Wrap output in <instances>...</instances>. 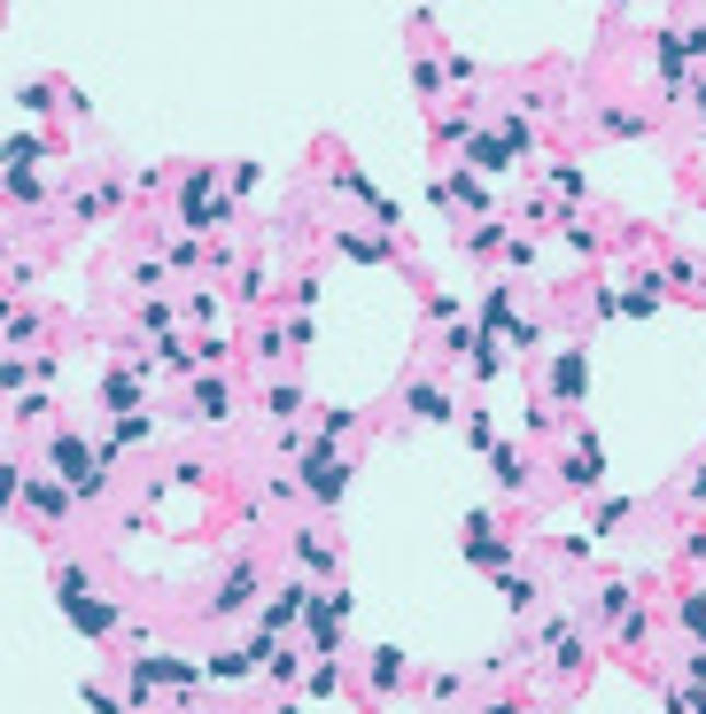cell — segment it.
I'll list each match as a JSON object with an SVG mask.
<instances>
[{"label":"cell","mask_w":706,"mask_h":714,"mask_svg":"<svg viewBox=\"0 0 706 714\" xmlns=\"http://www.w3.org/2000/svg\"><path fill=\"white\" fill-rule=\"evenodd\" d=\"M47 474H62L85 505L109 497V467H94V451H85V435H78V427H55V435H47Z\"/></svg>","instance_id":"cell-1"},{"label":"cell","mask_w":706,"mask_h":714,"mask_svg":"<svg viewBox=\"0 0 706 714\" xmlns=\"http://www.w3.org/2000/svg\"><path fill=\"white\" fill-rule=\"evenodd\" d=\"M256 598H264V575H256V560L241 552V560L225 567V583L210 590V606H202V621H241V613H256Z\"/></svg>","instance_id":"cell-2"},{"label":"cell","mask_w":706,"mask_h":714,"mask_svg":"<svg viewBox=\"0 0 706 714\" xmlns=\"http://www.w3.org/2000/svg\"><path fill=\"white\" fill-rule=\"evenodd\" d=\"M296 482H303V497H311V505H342V490H349V467L334 459V442H326V435H319L311 451L296 459Z\"/></svg>","instance_id":"cell-3"},{"label":"cell","mask_w":706,"mask_h":714,"mask_svg":"<svg viewBox=\"0 0 706 714\" xmlns=\"http://www.w3.org/2000/svg\"><path fill=\"white\" fill-rule=\"evenodd\" d=\"M233 210H241V203H218V171H210V163H195V171L180 178V218H187V226H225Z\"/></svg>","instance_id":"cell-4"},{"label":"cell","mask_w":706,"mask_h":714,"mask_svg":"<svg viewBox=\"0 0 706 714\" xmlns=\"http://www.w3.org/2000/svg\"><path fill=\"white\" fill-rule=\"evenodd\" d=\"M342 621H349V590H311V606H303V637H311L319 660H334Z\"/></svg>","instance_id":"cell-5"},{"label":"cell","mask_w":706,"mask_h":714,"mask_svg":"<svg viewBox=\"0 0 706 714\" xmlns=\"http://www.w3.org/2000/svg\"><path fill=\"white\" fill-rule=\"evenodd\" d=\"M16 505H24L32 520H47V528H55V520H70V505H85V497H78V490H70L62 474H24Z\"/></svg>","instance_id":"cell-6"},{"label":"cell","mask_w":706,"mask_h":714,"mask_svg":"<svg viewBox=\"0 0 706 714\" xmlns=\"http://www.w3.org/2000/svg\"><path fill=\"white\" fill-rule=\"evenodd\" d=\"M528 645H544V653H552V676H582V660H590V645L575 637V621H567V613L536 621V637H528Z\"/></svg>","instance_id":"cell-7"},{"label":"cell","mask_w":706,"mask_h":714,"mask_svg":"<svg viewBox=\"0 0 706 714\" xmlns=\"http://www.w3.org/2000/svg\"><path fill=\"white\" fill-rule=\"evenodd\" d=\"M582 389H590V349L567 342L552 366H544V396H552V404H582Z\"/></svg>","instance_id":"cell-8"},{"label":"cell","mask_w":706,"mask_h":714,"mask_svg":"<svg viewBox=\"0 0 706 714\" xmlns=\"http://www.w3.org/2000/svg\"><path fill=\"white\" fill-rule=\"evenodd\" d=\"M132 676H148V683H171V691H202V676H210V660H187V653H148V660H132Z\"/></svg>","instance_id":"cell-9"},{"label":"cell","mask_w":706,"mask_h":714,"mask_svg":"<svg viewBox=\"0 0 706 714\" xmlns=\"http://www.w3.org/2000/svg\"><path fill=\"white\" fill-rule=\"evenodd\" d=\"M187 419H195V427H225V419H233V389H225L218 373H195V381H187Z\"/></svg>","instance_id":"cell-10"},{"label":"cell","mask_w":706,"mask_h":714,"mask_svg":"<svg viewBox=\"0 0 706 714\" xmlns=\"http://www.w3.org/2000/svg\"><path fill=\"white\" fill-rule=\"evenodd\" d=\"M303 606H311V583H288V590H273V598L256 606V630H273V637L303 630Z\"/></svg>","instance_id":"cell-11"},{"label":"cell","mask_w":706,"mask_h":714,"mask_svg":"<svg viewBox=\"0 0 706 714\" xmlns=\"http://www.w3.org/2000/svg\"><path fill=\"white\" fill-rule=\"evenodd\" d=\"M466 560H474L482 575H505V567H512V544H497V520H489V513L466 520Z\"/></svg>","instance_id":"cell-12"},{"label":"cell","mask_w":706,"mask_h":714,"mask_svg":"<svg viewBox=\"0 0 706 714\" xmlns=\"http://www.w3.org/2000/svg\"><path fill=\"white\" fill-rule=\"evenodd\" d=\"M404 412H412V419H427V427H443V419H466V412H459V396H451L443 381H412V389H404Z\"/></svg>","instance_id":"cell-13"},{"label":"cell","mask_w":706,"mask_h":714,"mask_svg":"<svg viewBox=\"0 0 706 714\" xmlns=\"http://www.w3.org/2000/svg\"><path fill=\"white\" fill-rule=\"evenodd\" d=\"M427 195H435V203H466V210H489V187H482L474 171H435V178H427Z\"/></svg>","instance_id":"cell-14"},{"label":"cell","mask_w":706,"mask_h":714,"mask_svg":"<svg viewBox=\"0 0 706 714\" xmlns=\"http://www.w3.org/2000/svg\"><path fill=\"white\" fill-rule=\"evenodd\" d=\"M102 404H109V419H117V412H140V366H132V357H117V366L102 373Z\"/></svg>","instance_id":"cell-15"},{"label":"cell","mask_w":706,"mask_h":714,"mask_svg":"<svg viewBox=\"0 0 706 714\" xmlns=\"http://www.w3.org/2000/svg\"><path fill=\"white\" fill-rule=\"evenodd\" d=\"M62 613H70V630H85V637H117V630H125L109 598H70Z\"/></svg>","instance_id":"cell-16"},{"label":"cell","mask_w":706,"mask_h":714,"mask_svg":"<svg viewBox=\"0 0 706 714\" xmlns=\"http://www.w3.org/2000/svg\"><path fill=\"white\" fill-rule=\"evenodd\" d=\"M288 552H296V567H303V575H334V567H342V552L326 544L319 528H296V536H288Z\"/></svg>","instance_id":"cell-17"},{"label":"cell","mask_w":706,"mask_h":714,"mask_svg":"<svg viewBox=\"0 0 706 714\" xmlns=\"http://www.w3.org/2000/svg\"><path fill=\"white\" fill-rule=\"evenodd\" d=\"M489 474H497L505 497H528V490H536V482H528V451H520V442H497V451H489Z\"/></svg>","instance_id":"cell-18"},{"label":"cell","mask_w":706,"mask_h":714,"mask_svg":"<svg viewBox=\"0 0 706 714\" xmlns=\"http://www.w3.org/2000/svg\"><path fill=\"white\" fill-rule=\"evenodd\" d=\"M140 442H155V419H148V412H117V419H109V442H102V451L117 459V451H140Z\"/></svg>","instance_id":"cell-19"},{"label":"cell","mask_w":706,"mask_h":714,"mask_svg":"<svg viewBox=\"0 0 706 714\" xmlns=\"http://www.w3.org/2000/svg\"><path fill=\"white\" fill-rule=\"evenodd\" d=\"M248 676H264V660H256L248 645H225V653H210V683H248Z\"/></svg>","instance_id":"cell-20"},{"label":"cell","mask_w":706,"mask_h":714,"mask_svg":"<svg viewBox=\"0 0 706 714\" xmlns=\"http://www.w3.org/2000/svg\"><path fill=\"white\" fill-rule=\"evenodd\" d=\"M334 249H342V256H358V264H396V256H404L389 233H381V241H373V233H334Z\"/></svg>","instance_id":"cell-21"},{"label":"cell","mask_w":706,"mask_h":714,"mask_svg":"<svg viewBox=\"0 0 706 714\" xmlns=\"http://www.w3.org/2000/svg\"><path fill=\"white\" fill-rule=\"evenodd\" d=\"M180 319H187V296H180V303H171V296H155V303H140V311H132V326H140V334H171Z\"/></svg>","instance_id":"cell-22"},{"label":"cell","mask_w":706,"mask_h":714,"mask_svg":"<svg viewBox=\"0 0 706 714\" xmlns=\"http://www.w3.org/2000/svg\"><path fill=\"white\" fill-rule=\"evenodd\" d=\"M264 296H273V264L256 256V264H241V273H233V303H248V311H256Z\"/></svg>","instance_id":"cell-23"},{"label":"cell","mask_w":706,"mask_h":714,"mask_svg":"<svg viewBox=\"0 0 706 714\" xmlns=\"http://www.w3.org/2000/svg\"><path fill=\"white\" fill-rule=\"evenodd\" d=\"M590 613H598V621H605V630H622V621H629V613H637V590H629V583H605V590H598V606H590Z\"/></svg>","instance_id":"cell-24"},{"label":"cell","mask_w":706,"mask_h":714,"mask_svg":"<svg viewBox=\"0 0 706 714\" xmlns=\"http://www.w3.org/2000/svg\"><path fill=\"white\" fill-rule=\"evenodd\" d=\"M544 187H552L559 203H582V195H590V178H582V163L559 156V163H544Z\"/></svg>","instance_id":"cell-25"},{"label":"cell","mask_w":706,"mask_h":714,"mask_svg":"<svg viewBox=\"0 0 706 714\" xmlns=\"http://www.w3.org/2000/svg\"><path fill=\"white\" fill-rule=\"evenodd\" d=\"M559 482H567V497H590V490H598V451H575V459H559Z\"/></svg>","instance_id":"cell-26"},{"label":"cell","mask_w":706,"mask_h":714,"mask_svg":"<svg viewBox=\"0 0 706 714\" xmlns=\"http://www.w3.org/2000/svg\"><path fill=\"white\" fill-rule=\"evenodd\" d=\"M497 598H505V613H528V606H536V575L505 567V575H497Z\"/></svg>","instance_id":"cell-27"},{"label":"cell","mask_w":706,"mask_h":714,"mask_svg":"<svg viewBox=\"0 0 706 714\" xmlns=\"http://www.w3.org/2000/svg\"><path fill=\"white\" fill-rule=\"evenodd\" d=\"M675 630H683L691 645H706V590H683V598H675Z\"/></svg>","instance_id":"cell-28"},{"label":"cell","mask_w":706,"mask_h":714,"mask_svg":"<svg viewBox=\"0 0 706 714\" xmlns=\"http://www.w3.org/2000/svg\"><path fill=\"white\" fill-rule=\"evenodd\" d=\"M366 676H373V691H396V683H404V653H396V645H373Z\"/></svg>","instance_id":"cell-29"},{"label":"cell","mask_w":706,"mask_h":714,"mask_svg":"<svg viewBox=\"0 0 706 714\" xmlns=\"http://www.w3.org/2000/svg\"><path fill=\"white\" fill-rule=\"evenodd\" d=\"M598 133H605V140H637V133H652V117H637V110H605Z\"/></svg>","instance_id":"cell-30"},{"label":"cell","mask_w":706,"mask_h":714,"mask_svg":"<svg viewBox=\"0 0 706 714\" xmlns=\"http://www.w3.org/2000/svg\"><path fill=\"white\" fill-rule=\"evenodd\" d=\"M55 598H62V606H70V598H94V575H85L78 560H62V567H55Z\"/></svg>","instance_id":"cell-31"},{"label":"cell","mask_w":706,"mask_h":714,"mask_svg":"<svg viewBox=\"0 0 706 714\" xmlns=\"http://www.w3.org/2000/svg\"><path fill=\"white\" fill-rule=\"evenodd\" d=\"M466 148H474V163H482V171H505V163H512V148H505V133H474Z\"/></svg>","instance_id":"cell-32"},{"label":"cell","mask_w":706,"mask_h":714,"mask_svg":"<svg viewBox=\"0 0 706 714\" xmlns=\"http://www.w3.org/2000/svg\"><path fill=\"white\" fill-rule=\"evenodd\" d=\"M9 195L32 210V203H47V178H39V171H24V163H9Z\"/></svg>","instance_id":"cell-33"},{"label":"cell","mask_w":706,"mask_h":714,"mask_svg":"<svg viewBox=\"0 0 706 714\" xmlns=\"http://www.w3.org/2000/svg\"><path fill=\"white\" fill-rule=\"evenodd\" d=\"M435 133H443V140H474L482 117H474V110H435Z\"/></svg>","instance_id":"cell-34"},{"label":"cell","mask_w":706,"mask_h":714,"mask_svg":"<svg viewBox=\"0 0 706 714\" xmlns=\"http://www.w3.org/2000/svg\"><path fill=\"white\" fill-rule=\"evenodd\" d=\"M264 412H273V419H296V412H303V389H296V381H273V389H264Z\"/></svg>","instance_id":"cell-35"},{"label":"cell","mask_w":706,"mask_h":714,"mask_svg":"<svg viewBox=\"0 0 706 714\" xmlns=\"http://www.w3.org/2000/svg\"><path fill=\"white\" fill-rule=\"evenodd\" d=\"M342 691V668L334 660H311V676H303V699H334Z\"/></svg>","instance_id":"cell-36"},{"label":"cell","mask_w":706,"mask_h":714,"mask_svg":"<svg viewBox=\"0 0 706 714\" xmlns=\"http://www.w3.org/2000/svg\"><path fill=\"white\" fill-rule=\"evenodd\" d=\"M412 85H419V102H435V94H443V62L419 55V62H412Z\"/></svg>","instance_id":"cell-37"},{"label":"cell","mask_w":706,"mask_h":714,"mask_svg":"<svg viewBox=\"0 0 706 714\" xmlns=\"http://www.w3.org/2000/svg\"><path fill=\"white\" fill-rule=\"evenodd\" d=\"M466 442H474V451H497L505 435H497V419H489V412H466Z\"/></svg>","instance_id":"cell-38"},{"label":"cell","mask_w":706,"mask_h":714,"mask_svg":"<svg viewBox=\"0 0 706 714\" xmlns=\"http://www.w3.org/2000/svg\"><path fill=\"white\" fill-rule=\"evenodd\" d=\"M303 676H311V668H303L296 653H273V668H264V683H280V691H288V683H303Z\"/></svg>","instance_id":"cell-39"},{"label":"cell","mask_w":706,"mask_h":714,"mask_svg":"<svg viewBox=\"0 0 706 714\" xmlns=\"http://www.w3.org/2000/svg\"><path fill=\"white\" fill-rule=\"evenodd\" d=\"M39 326H47V319H39V311H24V303H16V311H9V342H16V349H24V342H39Z\"/></svg>","instance_id":"cell-40"},{"label":"cell","mask_w":706,"mask_h":714,"mask_svg":"<svg viewBox=\"0 0 706 714\" xmlns=\"http://www.w3.org/2000/svg\"><path fill=\"white\" fill-rule=\"evenodd\" d=\"M32 117H55V102H62V85H24V94H16Z\"/></svg>","instance_id":"cell-41"},{"label":"cell","mask_w":706,"mask_h":714,"mask_svg":"<svg viewBox=\"0 0 706 714\" xmlns=\"http://www.w3.org/2000/svg\"><path fill=\"white\" fill-rule=\"evenodd\" d=\"M248 195H256V163H233L225 171V203H248Z\"/></svg>","instance_id":"cell-42"},{"label":"cell","mask_w":706,"mask_h":714,"mask_svg":"<svg viewBox=\"0 0 706 714\" xmlns=\"http://www.w3.org/2000/svg\"><path fill=\"white\" fill-rule=\"evenodd\" d=\"M629 513H637V505H629V497H598V536H613V528H622V520H629Z\"/></svg>","instance_id":"cell-43"},{"label":"cell","mask_w":706,"mask_h":714,"mask_svg":"<svg viewBox=\"0 0 706 714\" xmlns=\"http://www.w3.org/2000/svg\"><path fill=\"white\" fill-rule=\"evenodd\" d=\"M427 699H435V706H451V699H466V676H427Z\"/></svg>","instance_id":"cell-44"},{"label":"cell","mask_w":706,"mask_h":714,"mask_svg":"<svg viewBox=\"0 0 706 714\" xmlns=\"http://www.w3.org/2000/svg\"><path fill=\"white\" fill-rule=\"evenodd\" d=\"M349 427H358V412H342V404H334V412H319V435H326V442H342Z\"/></svg>","instance_id":"cell-45"},{"label":"cell","mask_w":706,"mask_h":714,"mask_svg":"<svg viewBox=\"0 0 706 714\" xmlns=\"http://www.w3.org/2000/svg\"><path fill=\"white\" fill-rule=\"evenodd\" d=\"M39 156H47L39 133H16V140H9V163H39Z\"/></svg>","instance_id":"cell-46"},{"label":"cell","mask_w":706,"mask_h":714,"mask_svg":"<svg viewBox=\"0 0 706 714\" xmlns=\"http://www.w3.org/2000/svg\"><path fill=\"white\" fill-rule=\"evenodd\" d=\"M528 256H536V233H505V273H512V264H528Z\"/></svg>","instance_id":"cell-47"},{"label":"cell","mask_w":706,"mask_h":714,"mask_svg":"<svg viewBox=\"0 0 706 714\" xmlns=\"http://www.w3.org/2000/svg\"><path fill=\"white\" fill-rule=\"evenodd\" d=\"M288 303H296V311H311V303H319V280H311V273H303V280H288Z\"/></svg>","instance_id":"cell-48"},{"label":"cell","mask_w":706,"mask_h":714,"mask_svg":"<svg viewBox=\"0 0 706 714\" xmlns=\"http://www.w3.org/2000/svg\"><path fill=\"white\" fill-rule=\"evenodd\" d=\"M683 94H691V117L706 125V78H691V85H683Z\"/></svg>","instance_id":"cell-49"},{"label":"cell","mask_w":706,"mask_h":714,"mask_svg":"<svg viewBox=\"0 0 706 714\" xmlns=\"http://www.w3.org/2000/svg\"><path fill=\"white\" fill-rule=\"evenodd\" d=\"M683 497H706V459H698V467L683 474Z\"/></svg>","instance_id":"cell-50"},{"label":"cell","mask_w":706,"mask_h":714,"mask_svg":"<svg viewBox=\"0 0 706 714\" xmlns=\"http://www.w3.org/2000/svg\"><path fill=\"white\" fill-rule=\"evenodd\" d=\"M187 714H218V706H195V699H187Z\"/></svg>","instance_id":"cell-51"},{"label":"cell","mask_w":706,"mask_h":714,"mask_svg":"<svg viewBox=\"0 0 706 714\" xmlns=\"http://www.w3.org/2000/svg\"><path fill=\"white\" fill-rule=\"evenodd\" d=\"M613 9H629V0H613Z\"/></svg>","instance_id":"cell-52"}]
</instances>
